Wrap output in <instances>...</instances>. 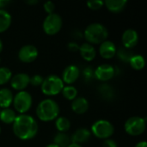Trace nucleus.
<instances>
[{"instance_id": "obj_7", "label": "nucleus", "mask_w": 147, "mask_h": 147, "mask_svg": "<svg viewBox=\"0 0 147 147\" xmlns=\"http://www.w3.org/2000/svg\"><path fill=\"white\" fill-rule=\"evenodd\" d=\"M13 105L15 109L21 115H24L28 112L33 103L31 95L25 90L19 91L13 98Z\"/></svg>"}, {"instance_id": "obj_8", "label": "nucleus", "mask_w": 147, "mask_h": 147, "mask_svg": "<svg viewBox=\"0 0 147 147\" xmlns=\"http://www.w3.org/2000/svg\"><path fill=\"white\" fill-rule=\"evenodd\" d=\"M63 25V21L59 14L53 13L47 15L43 22V30L48 35H54L58 34Z\"/></svg>"}, {"instance_id": "obj_10", "label": "nucleus", "mask_w": 147, "mask_h": 147, "mask_svg": "<svg viewBox=\"0 0 147 147\" xmlns=\"http://www.w3.org/2000/svg\"><path fill=\"white\" fill-rule=\"evenodd\" d=\"M38 57V50L33 45H26L20 48L18 59L23 63H31Z\"/></svg>"}, {"instance_id": "obj_40", "label": "nucleus", "mask_w": 147, "mask_h": 147, "mask_svg": "<svg viewBox=\"0 0 147 147\" xmlns=\"http://www.w3.org/2000/svg\"><path fill=\"white\" fill-rule=\"evenodd\" d=\"M46 147H59L58 146H56L55 144H49V145H47Z\"/></svg>"}, {"instance_id": "obj_37", "label": "nucleus", "mask_w": 147, "mask_h": 147, "mask_svg": "<svg viewBox=\"0 0 147 147\" xmlns=\"http://www.w3.org/2000/svg\"><path fill=\"white\" fill-rule=\"evenodd\" d=\"M135 147H147V143L146 141H140L135 146Z\"/></svg>"}, {"instance_id": "obj_3", "label": "nucleus", "mask_w": 147, "mask_h": 147, "mask_svg": "<svg viewBox=\"0 0 147 147\" xmlns=\"http://www.w3.org/2000/svg\"><path fill=\"white\" fill-rule=\"evenodd\" d=\"M84 37L90 44H101L107 40L109 32L107 28L101 23L90 24L84 30Z\"/></svg>"}, {"instance_id": "obj_12", "label": "nucleus", "mask_w": 147, "mask_h": 147, "mask_svg": "<svg viewBox=\"0 0 147 147\" xmlns=\"http://www.w3.org/2000/svg\"><path fill=\"white\" fill-rule=\"evenodd\" d=\"M29 80H30V77L28 74L18 73L11 78L10 85L14 90L22 91L25 88H27V86L29 84Z\"/></svg>"}, {"instance_id": "obj_24", "label": "nucleus", "mask_w": 147, "mask_h": 147, "mask_svg": "<svg viewBox=\"0 0 147 147\" xmlns=\"http://www.w3.org/2000/svg\"><path fill=\"white\" fill-rule=\"evenodd\" d=\"M55 127L59 131V133H65L71 127V121L66 117L61 116L56 119Z\"/></svg>"}, {"instance_id": "obj_39", "label": "nucleus", "mask_w": 147, "mask_h": 147, "mask_svg": "<svg viewBox=\"0 0 147 147\" xmlns=\"http://www.w3.org/2000/svg\"><path fill=\"white\" fill-rule=\"evenodd\" d=\"M67 147H82V146H81V145H78V144L71 143V144H70V145H69Z\"/></svg>"}, {"instance_id": "obj_19", "label": "nucleus", "mask_w": 147, "mask_h": 147, "mask_svg": "<svg viewBox=\"0 0 147 147\" xmlns=\"http://www.w3.org/2000/svg\"><path fill=\"white\" fill-rule=\"evenodd\" d=\"M14 96L7 88H3L0 90V108L3 109H9V107L13 102Z\"/></svg>"}, {"instance_id": "obj_34", "label": "nucleus", "mask_w": 147, "mask_h": 147, "mask_svg": "<svg viewBox=\"0 0 147 147\" xmlns=\"http://www.w3.org/2000/svg\"><path fill=\"white\" fill-rule=\"evenodd\" d=\"M68 49L71 52H77L79 51V45L75 42V41H71L68 44Z\"/></svg>"}, {"instance_id": "obj_32", "label": "nucleus", "mask_w": 147, "mask_h": 147, "mask_svg": "<svg viewBox=\"0 0 147 147\" xmlns=\"http://www.w3.org/2000/svg\"><path fill=\"white\" fill-rule=\"evenodd\" d=\"M44 9H45V11H46L48 15L53 14V11H54V9H55V5H54V3H53V2L47 1V2H46V3H44Z\"/></svg>"}, {"instance_id": "obj_33", "label": "nucleus", "mask_w": 147, "mask_h": 147, "mask_svg": "<svg viewBox=\"0 0 147 147\" xmlns=\"http://www.w3.org/2000/svg\"><path fill=\"white\" fill-rule=\"evenodd\" d=\"M102 147H118V145H117V143L115 140L108 139V140H104Z\"/></svg>"}, {"instance_id": "obj_9", "label": "nucleus", "mask_w": 147, "mask_h": 147, "mask_svg": "<svg viewBox=\"0 0 147 147\" xmlns=\"http://www.w3.org/2000/svg\"><path fill=\"white\" fill-rule=\"evenodd\" d=\"M115 75V69L109 64H102L94 71V76L96 79L102 82H107L112 79Z\"/></svg>"}, {"instance_id": "obj_15", "label": "nucleus", "mask_w": 147, "mask_h": 147, "mask_svg": "<svg viewBox=\"0 0 147 147\" xmlns=\"http://www.w3.org/2000/svg\"><path fill=\"white\" fill-rule=\"evenodd\" d=\"M91 136V132L90 130H88L87 128H79L78 130H76L71 138V141L74 144H83L87 142Z\"/></svg>"}, {"instance_id": "obj_1", "label": "nucleus", "mask_w": 147, "mask_h": 147, "mask_svg": "<svg viewBox=\"0 0 147 147\" xmlns=\"http://www.w3.org/2000/svg\"><path fill=\"white\" fill-rule=\"evenodd\" d=\"M12 128L16 138L22 140H31L38 133V124L34 118L25 114L16 116Z\"/></svg>"}, {"instance_id": "obj_4", "label": "nucleus", "mask_w": 147, "mask_h": 147, "mask_svg": "<svg viewBox=\"0 0 147 147\" xmlns=\"http://www.w3.org/2000/svg\"><path fill=\"white\" fill-rule=\"evenodd\" d=\"M40 88L44 95L56 96L62 91L64 83L59 77L56 75H49L44 78Z\"/></svg>"}, {"instance_id": "obj_41", "label": "nucleus", "mask_w": 147, "mask_h": 147, "mask_svg": "<svg viewBox=\"0 0 147 147\" xmlns=\"http://www.w3.org/2000/svg\"><path fill=\"white\" fill-rule=\"evenodd\" d=\"M3 51V42H2V40H1V39H0V53Z\"/></svg>"}, {"instance_id": "obj_28", "label": "nucleus", "mask_w": 147, "mask_h": 147, "mask_svg": "<svg viewBox=\"0 0 147 147\" xmlns=\"http://www.w3.org/2000/svg\"><path fill=\"white\" fill-rule=\"evenodd\" d=\"M12 78L11 71L7 67H0V85L6 84Z\"/></svg>"}, {"instance_id": "obj_25", "label": "nucleus", "mask_w": 147, "mask_h": 147, "mask_svg": "<svg viewBox=\"0 0 147 147\" xmlns=\"http://www.w3.org/2000/svg\"><path fill=\"white\" fill-rule=\"evenodd\" d=\"M131 67L136 71H140L145 67L146 62L142 55H134L129 61Z\"/></svg>"}, {"instance_id": "obj_2", "label": "nucleus", "mask_w": 147, "mask_h": 147, "mask_svg": "<svg viewBox=\"0 0 147 147\" xmlns=\"http://www.w3.org/2000/svg\"><path fill=\"white\" fill-rule=\"evenodd\" d=\"M59 114V107L58 103L53 99H44L37 106L36 115L37 117L45 122L53 121L57 119Z\"/></svg>"}, {"instance_id": "obj_38", "label": "nucleus", "mask_w": 147, "mask_h": 147, "mask_svg": "<svg viewBox=\"0 0 147 147\" xmlns=\"http://www.w3.org/2000/svg\"><path fill=\"white\" fill-rule=\"evenodd\" d=\"M26 3H27L28 4L33 5V4H36V3H38V1H37V0H30V1H27Z\"/></svg>"}, {"instance_id": "obj_18", "label": "nucleus", "mask_w": 147, "mask_h": 147, "mask_svg": "<svg viewBox=\"0 0 147 147\" xmlns=\"http://www.w3.org/2000/svg\"><path fill=\"white\" fill-rule=\"evenodd\" d=\"M107 9L112 13H120L127 6V1L126 0H108L104 2Z\"/></svg>"}, {"instance_id": "obj_14", "label": "nucleus", "mask_w": 147, "mask_h": 147, "mask_svg": "<svg viewBox=\"0 0 147 147\" xmlns=\"http://www.w3.org/2000/svg\"><path fill=\"white\" fill-rule=\"evenodd\" d=\"M116 47L110 40H105L100 44L99 53L105 59H110L116 54Z\"/></svg>"}, {"instance_id": "obj_20", "label": "nucleus", "mask_w": 147, "mask_h": 147, "mask_svg": "<svg viewBox=\"0 0 147 147\" xmlns=\"http://www.w3.org/2000/svg\"><path fill=\"white\" fill-rule=\"evenodd\" d=\"M12 18L10 14L5 9H0V33L6 31L11 25Z\"/></svg>"}, {"instance_id": "obj_17", "label": "nucleus", "mask_w": 147, "mask_h": 147, "mask_svg": "<svg viewBox=\"0 0 147 147\" xmlns=\"http://www.w3.org/2000/svg\"><path fill=\"white\" fill-rule=\"evenodd\" d=\"M79 52L82 58L86 61H91L95 59L96 52L95 47L90 43H83L79 46Z\"/></svg>"}, {"instance_id": "obj_22", "label": "nucleus", "mask_w": 147, "mask_h": 147, "mask_svg": "<svg viewBox=\"0 0 147 147\" xmlns=\"http://www.w3.org/2000/svg\"><path fill=\"white\" fill-rule=\"evenodd\" d=\"M98 92L102 96V97L104 98L105 100H112L115 96V93L113 87H111L109 84H101L98 87Z\"/></svg>"}, {"instance_id": "obj_36", "label": "nucleus", "mask_w": 147, "mask_h": 147, "mask_svg": "<svg viewBox=\"0 0 147 147\" xmlns=\"http://www.w3.org/2000/svg\"><path fill=\"white\" fill-rule=\"evenodd\" d=\"M83 34L80 31H75L72 34V37H74L75 39H81L83 37Z\"/></svg>"}, {"instance_id": "obj_42", "label": "nucleus", "mask_w": 147, "mask_h": 147, "mask_svg": "<svg viewBox=\"0 0 147 147\" xmlns=\"http://www.w3.org/2000/svg\"><path fill=\"white\" fill-rule=\"evenodd\" d=\"M1 132H2V129H1V127H0V134H1Z\"/></svg>"}, {"instance_id": "obj_13", "label": "nucleus", "mask_w": 147, "mask_h": 147, "mask_svg": "<svg viewBox=\"0 0 147 147\" xmlns=\"http://www.w3.org/2000/svg\"><path fill=\"white\" fill-rule=\"evenodd\" d=\"M121 40H122L123 47L131 49L134 47L139 41L138 33L134 29H127L126 31H124L122 34Z\"/></svg>"}, {"instance_id": "obj_35", "label": "nucleus", "mask_w": 147, "mask_h": 147, "mask_svg": "<svg viewBox=\"0 0 147 147\" xmlns=\"http://www.w3.org/2000/svg\"><path fill=\"white\" fill-rule=\"evenodd\" d=\"M10 3H11V1L9 0H0V9H3L5 7H7Z\"/></svg>"}, {"instance_id": "obj_29", "label": "nucleus", "mask_w": 147, "mask_h": 147, "mask_svg": "<svg viewBox=\"0 0 147 147\" xmlns=\"http://www.w3.org/2000/svg\"><path fill=\"white\" fill-rule=\"evenodd\" d=\"M83 77L86 83H90L94 78V70L91 66H86L83 70Z\"/></svg>"}, {"instance_id": "obj_43", "label": "nucleus", "mask_w": 147, "mask_h": 147, "mask_svg": "<svg viewBox=\"0 0 147 147\" xmlns=\"http://www.w3.org/2000/svg\"><path fill=\"white\" fill-rule=\"evenodd\" d=\"M0 62H1V58H0Z\"/></svg>"}, {"instance_id": "obj_21", "label": "nucleus", "mask_w": 147, "mask_h": 147, "mask_svg": "<svg viewBox=\"0 0 147 147\" xmlns=\"http://www.w3.org/2000/svg\"><path fill=\"white\" fill-rule=\"evenodd\" d=\"M16 118V112L10 109H3L0 110V121L4 124H13Z\"/></svg>"}, {"instance_id": "obj_26", "label": "nucleus", "mask_w": 147, "mask_h": 147, "mask_svg": "<svg viewBox=\"0 0 147 147\" xmlns=\"http://www.w3.org/2000/svg\"><path fill=\"white\" fill-rule=\"evenodd\" d=\"M61 92L63 96L69 101H73L78 97V90L72 85H67L64 87Z\"/></svg>"}, {"instance_id": "obj_11", "label": "nucleus", "mask_w": 147, "mask_h": 147, "mask_svg": "<svg viewBox=\"0 0 147 147\" xmlns=\"http://www.w3.org/2000/svg\"><path fill=\"white\" fill-rule=\"evenodd\" d=\"M80 76V71L78 67L75 65H71L65 67L62 73V81L63 83L67 84L68 85L75 83Z\"/></svg>"}, {"instance_id": "obj_16", "label": "nucleus", "mask_w": 147, "mask_h": 147, "mask_svg": "<svg viewBox=\"0 0 147 147\" xmlns=\"http://www.w3.org/2000/svg\"><path fill=\"white\" fill-rule=\"evenodd\" d=\"M71 109L78 115H83L89 109V102L84 97H77L72 101Z\"/></svg>"}, {"instance_id": "obj_30", "label": "nucleus", "mask_w": 147, "mask_h": 147, "mask_svg": "<svg viewBox=\"0 0 147 147\" xmlns=\"http://www.w3.org/2000/svg\"><path fill=\"white\" fill-rule=\"evenodd\" d=\"M104 5V2L101 0H93V1H89L87 2V6L89 9L92 10H97L100 9L102 6Z\"/></svg>"}, {"instance_id": "obj_5", "label": "nucleus", "mask_w": 147, "mask_h": 147, "mask_svg": "<svg viewBox=\"0 0 147 147\" xmlns=\"http://www.w3.org/2000/svg\"><path fill=\"white\" fill-rule=\"evenodd\" d=\"M91 132L93 135L98 139L108 140L114 134L115 127L109 121L98 120L92 125Z\"/></svg>"}, {"instance_id": "obj_31", "label": "nucleus", "mask_w": 147, "mask_h": 147, "mask_svg": "<svg viewBox=\"0 0 147 147\" xmlns=\"http://www.w3.org/2000/svg\"><path fill=\"white\" fill-rule=\"evenodd\" d=\"M44 78L41 75H34L30 78L29 80V84L33 86H41L42 83H43Z\"/></svg>"}, {"instance_id": "obj_6", "label": "nucleus", "mask_w": 147, "mask_h": 147, "mask_svg": "<svg viewBox=\"0 0 147 147\" xmlns=\"http://www.w3.org/2000/svg\"><path fill=\"white\" fill-rule=\"evenodd\" d=\"M146 127V119L140 116L130 117L124 125V129L126 133L131 136H139L141 135Z\"/></svg>"}, {"instance_id": "obj_27", "label": "nucleus", "mask_w": 147, "mask_h": 147, "mask_svg": "<svg viewBox=\"0 0 147 147\" xmlns=\"http://www.w3.org/2000/svg\"><path fill=\"white\" fill-rule=\"evenodd\" d=\"M116 54L118 58L124 63H129L130 59L134 56V53L130 49L125 47H121L120 49L116 50Z\"/></svg>"}, {"instance_id": "obj_23", "label": "nucleus", "mask_w": 147, "mask_h": 147, "mask_svg": "<svg viewBox=\"0 0 147 147\" xmlns=\"http://www.w3.org/2000/svg\"><path fill=\"white\" fill-rule=\"evenodd\" d=\"M53 142L59 147H67L71 144V138L65 133H58L53 139Z\"/></svg>"}]
</instances>
